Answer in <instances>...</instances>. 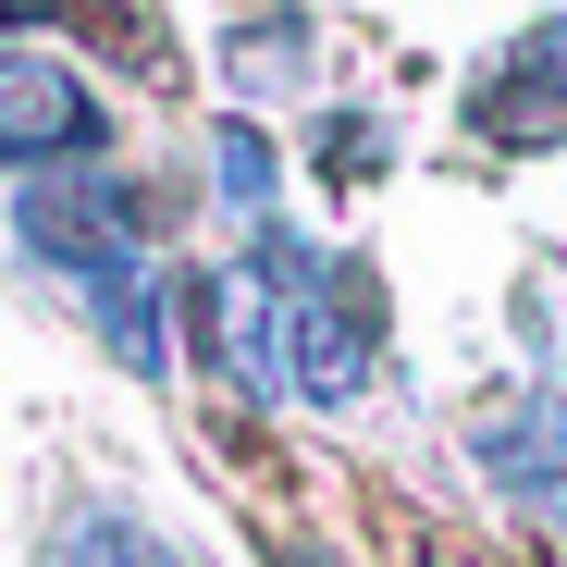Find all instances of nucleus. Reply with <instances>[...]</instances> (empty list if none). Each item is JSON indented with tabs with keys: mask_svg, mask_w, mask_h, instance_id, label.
<instances>
[{
	"mask_svg": "<svg viewBox=\"0 0 567 567\" xmlns=\"http://www.w3.org/2000/svg\"><path fill=\"white\" fill-rule=\"evenodd\" d=\"M468 456H482L494 482L518 494V506H567V395L543 383V395H518V408H494L482 432H468Z\"/></svg>",
	"mask_w": 567,
	"mask_h": 567,
	"instance_id": "f03ea898",
	"label": "nucleus"
},
{
	"mask_svg": "<svg viewBox=\"0 0 567 567\" xmlns=\"http://www.w3.org/2000/svg\"><path fill=\"white\" fill-rule=\"evenodd\" d=\"M173 567H185V555H173Z\"/></svg>",
	"mask_w": 567,
	"mask_h": 567,
	"instance_id": "39448f33",
	"label": "nucleus"
},
{
	"mask_svg": "<svg viewBox=\"0 0 567 567\" xmlns=\"http://www.w3.org/2000/svg\"><path fill=\"white\" fill-rule=\"evenodd\" d=\"M100 136H112V112L86 100L62 62H13V50H0V161H25V173H74Z\"/></svg>",
	"mask_w": 567,
	"mask_h": 567,
	"instance_id": "f257e3e1",
	"label": "nucleus"
},
{
	"mask_svg": "<svg viewBox=\"0 0 567 567\" xmlns=\"http://www.w3.org/2000/svg\"><path fill=\"white\" fill-rule=\"evenodd\" d=\"M321 173H346V185L383 173V124H370V112H333V124H321Z\"/></svg>",
	"mask_w": 567,
	"mask_h": 567,
	"instance_id": "20e7f679",
	"label": "nucleus"
},
{
	"mask_svg": "<svg viewBox=\"0 0 567 567\" xmlns=\"http://www.w3.org/2000/svg\"><path fill=\"white\" fill-rule=\"evenodd\" d=\"M210 161H223V198L259 223V210H271V148H259V124H223V136H210Z\"/></svg>",
	"mask_w": 567,
	"mask_h": 567,
	"instance_id": "7ed1b4c3",
	"label": "nucleus"
}]
</instances>
